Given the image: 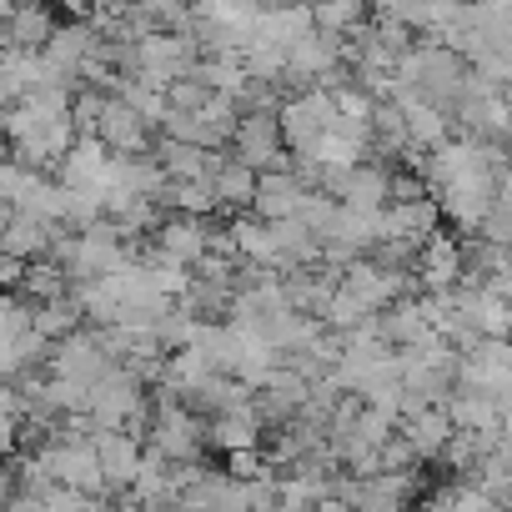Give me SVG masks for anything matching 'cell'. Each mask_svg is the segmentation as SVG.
<instances>
[{"label": "cell", "mask_w": 512, "mask_h": 512, "mask_svg": "<svg viewBox=\"0 0 512 512\" xmlns=\"http://www.w3.org/2000/svg\"><path fill=\"white\" fill-rule=\"evenodd\" d=\"M262 412L256 407H246V412H226V417H211V442L216 447H226V452H251L256 442H262Z\"/></svg>", "instance_id": "8fae6325"}, {"label": "cell", "mask_w": 512, "mask_h": 512, "mask_svg": "<svg viewBox=\"0 0 512 512\" xmlns=\"http://www.w3.org/2000/svg\"><path fill=\"white\" fill-rule=\"evenodd\" d=\"M282 146H287L282 116H272V111H246V116H241V126H236V161H241V166H251L256 176L287 171Z\"/></svg>", "instance_id": "277c9868"}, {"label": "cell", "mask_w": 512, "mask_h": 512, "mask_svg": "<svg viewBox=\"0 0 512 512\" xmlns=\"http://www.w3.org/2000/svg\"><path fill=\"white\" fill-rule=\"evenodd\" d=\"M121 372V362L101 347V337L96 332H76V337H66V342H56V352H51V377H66V382H81V387H101V382H111Z\"/></svg>", "instance_id": "3957f363"}, {"label": "cell", "mask_w": 512, "mask_h": 512, "mask_svg": "<svg viewBox=\"0 0 512 512\" xmlns=\"http://www.w3.org/2000/svg\"><path fill=\"white\" fill-rule=\"evenodd\" d=\"M402 437L417 447V457H422V462H432V457H447V447H452L457 427H452L447 407H427V412H417V417H407V422H402Z\"/></svg>", "instance_id": "9c48e42d"}, {"label": "cell", "mask_w": 512, "mask_h": 512, "mask_svg": "<svg viewBox=\"0 0 512 512\" xmlns=\"http://www.w3.org/2000/svg\"><path fill=\"white\" fill-rule=\"evenodd\" d=\"M61 226H46V221H31V216H6V256L11 262H41L51 256Z\"/></svg>", "instance_id": "30bf717a"}, {"label": "cell", "mask_w": 512, "mask_h": 512, "mask_svg": "<svg viewBox=\"0 0 512 512\" xmlns=\"http://www.w3.org/2000/svg\"><path fill=\"white\" fill-rule=\"evenodd\" d=\"M317 16V31H332V36H342V31H362V21H367V11L362 6H317L312 11Z\"/></svg>", "instance_id": "5bb4252c"}, {"label": "cell", "mask_w": 512, "mask_h": 512, "mask_svg": "<svg viewBox=\"0 0 512 512\" xmlns=\"http://www.w3.org/2000/svg\"><path fill=\"white\" fill-rule=\"evenodd\" d=\"M256 191H262V176L241 161H226L216 171V201L221 206H256Z\"/></svg>", "instance_id": "4fadbf2b"}, {"label": "cell", "mask_w": 512, "mask_h": 512, "mask_svg": "<svg viewBox=\"0 0 512 512\" xmlns=\"http://www.w3.org/2000/svg\"><path fill=\"white\" fill-rule=\"evenodd\" d=\"M282 136H287V151L292 156H307L317 141H327L332 136V126L342 121V111H337V96L332 91H322V86H312V91H302V96H292V101H282Z\"/></svg>", "instance_id": "7a4b0ae2"}, {"label": "cell", "mask_w": 512, "mask_h": 512, "mask_svg": "<svg viewBox=\"0 0 512 512\" xmlns=\"http://www.w3.org/2000/svg\"><path fill=\"white\" fill-rule=\"evenodd\" d=\"M412 462H422V457H417V447L397 432V437L382 447V472H412Z\"/></svg>", "instance_id": "9a60e30c"}, {"label": "cell", "mask_w": 512, "mask_h": 512, "mask_svg": "<svg viewBox=\"0 0 512 512\" xmlns=\"http://www.w3.org/2000/svg\"><path fill=\"white\" fill-rule=\"evenodd\" d=\"M437 221H442V201H437V196L392 201V206H387V241L427 246V241L437 236Z\"/></svg>", "instance_id": "5b68a950"}, {"label": "cell", "mask_w": 512, "mask_h": 512, "mask_svg": "<svg viewBox=\"0 0 512 512\" xmlns=\"http://www.w3.org/2000/svg\"><path fill=\"white\" fill-rule=\"evenodd\" d=\"M402 111H407V141L412 146H432V151H442L447 146V131H452V121H447V111H437V106H427V101H402Z\"/></svg>", "instance_id": "7c38bea8"}, {"label": "cell", "mask_w": 512, "mask_h": 512, "mask_svg": "<svg viewBox=\"0 0 512 512\" xmlns=\"http://www.w3.org/2000/svg\"><path fill=\"white\" fill-rule=\"evenodd\" d=\"M96 141H101L111 156H146V146H151V126H146L126 101H116V96H111V106H106V116H101Z\"/></svg>", "instance_id": "52a82bcc"}, {"label": "cell", "mask_w": 512, "mask_h": 512, "mask_svg": "<svg viewBox=\"0 0 512 512\" xmlns=\"http://www.w3.org/2000/svg\"><path fill=\"white\" fill-rule=\"evenodd\" d=\"M201 437H211V432L191 417V407H181L176 392H161L151 407V452L166 457L171 467H196L201 447H206Z\"/></svg>", "instance_id": "6da1fadb"}, {"label": "cell", "mask_w": 512, "mask_h": 512, "mask_svg": "<svg viewBox=\"0 0 512 512\" xmlns=\"http://www.w3.org/2000/svg\"><path fill=\"white\" fill-rule=\"evenodd\" d=\"M307 181L287 166V171H267L262 176V191H256V216L262 221H297L302 201H307Z\"/></svg>", "instance_id": "ba28073f"}, {"label": "cell", "mask_w": 512, "mask_h": 512, "mask_svg": "<svg viewBox=\"0 0 512 512\" xmlns=\"http://www.w3.org/2000/svg\"><path fill=\"white\" fill-rule=\"evenodd\" d=\"M91 447H96V457H101V472H106L111 492H126V487L136 482L141 462H146V452H141L136 432H96V437H91Z\"/></svg>", "instance_id": "8992f818"}]
</instances>
